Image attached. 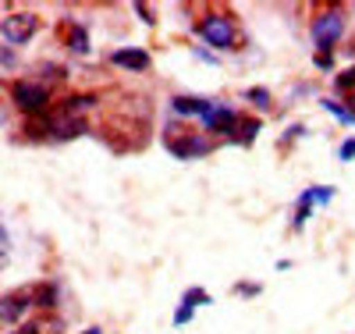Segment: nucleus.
Returning a JSON list of instances; mask_svg holds the SVG:
<instances>
[{"label": "nucleus", "instance_id": "nucleus-12", "mask_svg": "<svg viewBox=\"0 0 355 334\" xmlns=\"http://www.w3.org/2000/svg\"><path fill=\"white\" fill-rule=\"evenodd\" d=\"M36 306H43V310L57 306V288H53V285H40V288H36Z\"/></svg>", "mask_w": 355, "mask_h": 334}, {"label": "nucleus", "instance_id": "nucleus-14", "mask_svg": "<svg viewBox=\"0 0 355 334\" xmlns=\"http://www.w3.org/2000/svg\"><path fill=\"white\" fill-rule=\"evenodd\" d=\"M202 302H210V295H206L202 288H189V292H185V299H182V306L196 310V306H202Z\"/></svg>", "mask_w": 355, "mask_h": 334}, {"label": "nucleus", "instance_id": "nucleus-18", "mask_svg": "<svg viewBox=\"0 0 355 334\" xmlns=\"http://www.w3.org/2000/svg\"><path fill=\"white\" fill-rule=\"evenodd\" d=\"M189 320H192V310L189 306H182V310L174 313V324H189Z\"/></svg>", "mask_w": 355, "mask_h": 334}, {"label": "nucleus", "instance_id": "nucleus-20", "mask_svg": "<svg viewBox=\"0 0 355 334\" xmlns=\"http://www.w3.org/2000/svg\"><path fill=\"white\" fill-rule=\"evenodd\" d=\"M352 157H355V139L341 146V160H352Z\"/></svg>", "mask_w": 355, "mask_h": 334}, {"label": "nucleus", "instance_id": "nucleus-9", "mask_svg": "<svg viewBox=\"0 0 355 334\" xmlns=\"http://www.w3.org/2000/svg\"><path fill=\"white\" fill-rule=\"evenodd\" d=\"M174 114H206L210 110V103L206 100H196V97H174Z\"/></svg>", "mask_w": 355, "mask_h": 334}, {"label": "nucleus", "instance_id": "nucleus-22", "mask_svg": "<svg viewBox=\"0 0 355 334\" xmlns=\"http://www.w3.org/2000/svg\"><path fill=\"white\" fill-rule=\"evenodd\" d=\"M15 334H40V327H36V324H25V327H21V331H15Z\"/></svg>", "mask_w": 355, "mask_h": 334}, {"label": "nucleus", "instance_id": "nucleus-21", "mask_svg": "<svg viewBox=\"0 0 355 334\" xmlns=\"http://www.w3.org/2000/svg\"><path fill=\"white\" fill-rule=\"evenodd\" d=\"M316 68H331V53H320L316 50Z\"/></svg>", "mask_w": 355, "mask_h": 334}, {"label": "nucleus", "instance_id": "nucleus-5", "mask_svg": "<svg viewBox=\"0 0 355 334\" xmlns=\"http://www.w3.org/2000/svg\"><path fill=\"white\" fill-rule=\"evenodd\" d=\"M202 125H206V132L231 135V132H234V125H239V114H234L231 107H224V103H210V110L202 114Z\"/></svg>", "mask_w": 355, "mask_h": 334}, {"label": "nucleus", "instance_id": "nucleus-13", "mask_svg": "<svg viewBox=\"0 0 355 334\" xmlns=\"http://www.w3.org/2000/svg\"><path fill=\"white\" fill-rule=\"evenodd\" d=\"M309 206H313V199H309V192H302V199H299V210H295V228H302L306 221H309Z\"/></svg>", "mask_w": 355, "mask_h": 334}, {"label": "nucleus", "instance_id": "nucleus-11", "mask_svg": "<svg viewBox=\"0 0 355 334\" xmlns=\"http://www.w3.org/2000/svg\"><path fill=\"white\" fill-rule=\"evenodd\" d=\"M68 47H71L75 53H85V50H89V33H85L82 25H71V28H68Z\"/></svg>", "mask_w": 355, "mask_h": 334}, {"label": "nucleus", "instance_id": "nucleus-7", "mask_svg": "<svg viewBox=\"0 0 355 334\" xmlns=\"http://www.w3.org/2000/svg\"><path fill=\"white\" fill-rule=\"evenodd\" d=\"M25 292H11V295H0V324H15L33 302H25Z\"/></svg>", "mask_w": 355, "mask_h": 334}, {"label": "nucleus", "instance_id": "nucleus-15", "mask_svg": "<svg viewBox=\"0 0 355 334\" xmlns=\"http://www.w3.org/2000/svg\"><path fill=\"white\" fill-rule=\"evenodd\" d=\"M256 107H270V93H266V89H249V93H245Z\"/></svg>", "mask_w": 355, "mask_h": 334}, {"label": "nucleus", "instance_id": "nucleus-10", "mask_svg": "<svg viewBox=\"0 0 355 334\" xmlns=\"http://www.w3.org/2000/svg\"><path fill=\"white\" fill-rule=\"evenodd\" d=\"M93 107H96V97H71V100L64 103V114H68V117H78V114L93 110Z\"/></svg>", "mask_w": 355, "mask_h": 334}, {"label": "nucleus", "instance_id": "nucleus-17", "mask_svg": "<svg viewBox=\"0 0 355 334\" xmlns=\"http://www.w3.org/2000/svg\"><path fill=\"white\" fill-rule=\"evenodd\" d=\"M338 89H355V68H348L345 75H338Z\"/></svg>", "mask_w": 355, "mask_h": 334}, {"label": "nucleus", "instance_id": "nucleus-24", "mask_svg": "<svg viewBox=\"0 0 355 334\" xmlns=\"http://www.w3.org/2000/svg\"><path fill=\"white\" fill-rule=\"evenodd\" d=\"M85 334H100V327H93V331H85Z\"/></svg>", "mask_w": 355, "mask_h": 334}, {"label": "nucleus", "instance_id": "nucleus-16", "mask_svg": "<svg viewBox=\"0 0 355 334\" xmlns=\"http://www.w3.org/2000/svg\"><path fill=\"white\" fill-rule=\"evenodd\" d=\"M256 132H259V121H242V142H252Z\"/></svg>", "mask_w": 355, "mask_h": 334}, {"label": "nucleus", "instance_id": "nucleus-2", "mask_svg": "<svg viewBox=\"0 0 355 334\" xmlns=\"http://www.w3.org/2000/svg\"><path fill=\"white\" fill-rule=\"evenodd\" d=\"M341 33H345V18L338 11H320L313 18V40H316L320 53H331V47L341 40Z\"/></svg>", "mask_w": 355, "mask_h": 334}, {"label": "nucleus", "instance_id": "nucleus-23", "mask_svg": "<svg viewBox=\"0 0 355 334\" xmlns=\"http://www.w3.org/2000/svg\"><path fill=\"white\" fill-rule=\"evenodd\" d=\"M0 253H8V235H4V228H0Z\"/></svg>", "mask_w": 355, "mask_h": 334}, {"label": "nucleus", "instance_id": "nucleus-25", "mask_svg": "<svg viewBox=\"0 0 355 334\" xmlns=\"http://www.w3.org/2000/svg\"><path fill=\"white\" fill-rule=\"evenodd\" d=\"M352 114H355V93H352Z\"/></svg>", "mask_w": 355, "mask_h": 334}, {"label": "nucleus", "instance_id": "nucleus-3", "mask_svg": "<svg viewBox=\"0 0 355 334\" xmlns=\"http://www.w3.org/2000/svg\"><path fill=\"white\" fill-rule=\"evenodd\" d=\"M36 28H40V18L36 15H25V11H18V15H8L4 22H0V33H4V40L8 43H28L36 36Z\"/></svg>", "mask_w": 355, "mask_h": 334}, {"label": "nucleus", "instance_id": "nucleus-19", "mask_svg": "<svg viewBox=\"0 0 355 334\" xmlns=\"http://www.w3.org/2000/svg\"><path fill=\"white\" fill-rule=\"evenodd\" d=\"M135 11L142 15V22H146V25H153V11H150V8H146V4H135Z\"/></svg>", "mask_w": 355, "mask_h": 334}, {"label": "nucleus", "instance_id": "nucleus-6", "mask_svg": "<svg viewBox=\"0 0 355 334\" xmlns=\"http://www.w3.org/2000/svg\"><path fill=\"white\" fill-rule=\"evenodd\" d=\"M110 60H114L117 68H128V72H146V68H150V53H146V50H135V47L114 50Z\"/></svg>", "mask_w": 355, "mask_h": 334}, {"label": "nucleus", "instance_id": "nucleus-4", "mask_svg": "<svg viewBox=\"0 0 355 334\" xmlns=\"http://www.w3.org/2000/svg\"><path fill=\"white\" fill-rule=\"evenodd\" d=\"M11 100H15V107L25 110V114H43V110H46V89L36 85V82H15Z\"/></svg>", "mask_w": 355, "mask_h": 334}, {"label": "nucleus", "instance_id": "nucleus-8", "mask_svg": "<svg viewBox=\"0 0 355 334\" xmlns=\"http://www.w3.org/2000/svg\"><path fill=\"white\" fill-rule=\"evenodd\" d=\"M206 149H210V142L199 139V135H189V139H182V142H171V153H178V160L199 157V153H206Z\"/></svg>", "mask_w": 355, "mask_h": 334}, {"label": "nucleus", "instance_id": "nucleus-1", "mask_svg": "<svg viewBox=\"0 0 355 334\" xmlns=\"http://www.w3.org/2000/svg\"><path fill=\"white\" fill-rule=\"evenodd\" d=\"M196 33H199L206 43H210V47H217V50H234V40H239L231 15H224V11H210V15H202V18H199V25H196Z\"/></svg>", "mask_w": 355, "mask_h": 334}]
</instances>
